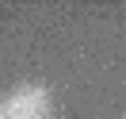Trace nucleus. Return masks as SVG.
<instances>
[{
  "label": "nucleus",
  "mask_w": 126,
  "mask_h": 119,
  "mask_svg": "<svg viewBox=\"0 0 126 119\" xmlns=\"http://www.w3.org/2000/svg\"><path fill=\"white\" fill-rule=\"evenodd\" d=\"M4 119H54V104L42 85H19L4 100Z\"/></svg>",
  "instance_id": "obj_1"
},
{
  "label": "nucleus",
  "mask_w": 126,
  "mask_h": 119,
  "mask_svg": "<svg viewBox=\"0 0 126 119\" xmlns=\"http://www.w3.org/2000/svg\"><path fill=\"white\" fill-rule=\"evenodd\" d=\"M0 119H4V104H0Z\"/></svg>",
  "instance_id": "obj_2"
}]
</instances>
